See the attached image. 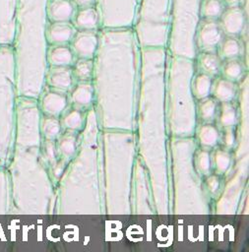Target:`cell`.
Instances as JSON below:
<instances>
[{
	"label": "cell",
	"instance_id": "1",
	"mask_svg": "<svg viewBox=\"0 0 249 252\" xmlns=\"http://www.w3.org/2000/svg\"><path fill=\"white\" fill-rule=\"evenodd\" d=\"M170 8L171 0H140L134 27L141 43L161 46L167 42Z\"/></svg>",
	"mask_w": 249,
	"mask_h": 252
},
{
	"label": "cell",
	"instance_id": "2",
	"mask_svg": "<svg viewBox=\"0 0 249 252\" xmlns=\"http://www.w3.org/2000/svg\"><path fill=\"white\" fill-rule=\"evenodd\" d=\"M201 0H171L168 41L170 48L180 54L195 51V31L200 20Z\"/></svg>",
	"mask_w": 249,
	"mask_h": 252
},
{
	"label": "cell",
	"instance_id": "3",
	"mask_svg": "<svg viewBox=\"0 0 249 252\" xmlns=\"http://www.w3.org/2000/svg\"><path fill=\"white\" fill-rule=\"evenodd\" d=\"M140 0H95L99 24L103 29L134 27Z\"/></svg>",
	"mask_w": 249,
	"mask_h": 252
},
{
	"label": "cell",
	"instance_id": "4",
	"mask_svg": "<svg viewBox=\"0 0 249 252\" xmlns=\"http://www.w3.org/2000/svg\"><path fill=\"white\" fill-rule=\"evenodd\" d=\"M223 35L218 19L200 18L195 31V46L204 51H214L223 39Z\"/></svg>",
	"mask_w": 249,
	"mask_h": 252
},
{
	"label": "cell",
	"instance_id": "5",
	"mask_svg": "<svg viewBox=\"0 0 249 252\" xmlns=\"http://www.w3.org/2000/svg\"><path fill=\"white\" fill-rule=\"evenodd\" d=\"M218 22L224 34L235 36L240 34L247 23V12L242 6L225 7L218 18Z\"/></svg>",
	"mask_w": 249,
	"mask_h": 252
},
{
	"label": "cell",
	"instance_id": "6",
	"mask_svg": "<svg viewBox=\"0 0 249 252\" xmlns=\"http://www.w3.org/2000/svg\"><path fill=\"white\" fill-rule=\"evenodd\" d=\"M18 0H0V42L14 38Z\"/></svg>",
	"mask_w": 249,
	"mask_h": 252
},
{
	"label": "cell",
	"instance_id": "7",
	"mask_svg": "<svg viewBox=\"0 0 249 252\" xmlns=\"http://www.w3.org/2000/svg\"><path fill=\"white\" fill-rule=\"evenodd\" d=\"M73 48L83 58H90L97 50L98 35L93 31L83 30L73 36Z\"/></svg>",
	"mask_w": 249,
	"mask_h": 252
},
{
	"label": "cell",
	"instance_id": "8",
	"mask_svg": "<svg viewBox=\"0 0 249 252\" xmlns=\"http://www.w3.org/2000/svg\"><path fill=\"white\" fill-rule=\"evenodd\" d=\"M76 13L72 0H48L47 17L51 22H70Z\"/></svg>",
	"mask_w": 249,
	"mask_h": 252
},
{
	"label": "cell",
	"instance_id": "9",
	"mask_svg": "<svg viewBox=\"0 0 249 252\" xmlns=\"http://www.w3.org/2000/svg\"><path fill=\"white\" fill-rule=\"evenodd\" d=\"M76 28L69 22H53L46 30L47 38L54 43H64L73 38Z\"/></svg>",
	"mask_w": 249,
	"mask_h": 252
},
{
	"label": "cell",
	"instance_id": "10",
	"mask_svg": "<svg viewBox=\"0 0 249 252\" xmlns=\"http://www.w3.org/2000/svg\"><path fill=\"white\" fill-rule=\"evenodd\" d=\"M73 18L75 26L81 31H93L99 25V15L94 6L79 8Z\"/></svg>",
	"mask_w": 249,
	"mask_h": 252
},
{
	"label": "cell",
	"instance_id": "11",
	"mask_svg": "<svg viewBox=\"0 0 249 252\" xmlns=\"http://www.w3.org/2000/svg\"><path fill=\"white\" fill-rule=\"evenodd\" d=\"M225 7L223 0H201L199 7L200 18L218 19Z\"/></svg>",
	"mask_w": 249,
	"mask_h": 252
},
{
	"label": "cell",
	"instance_id": "12",
	"mask_svg": "<svg viewBox=\"0 0 249 252\" xmlns=\"http://www.w3.org/2000/svg\"><path fill=\"white\" fill-rule=\"evenodd\" d=\"M202 69L210 75H216L220 68V57L214 51H204L199 58Z\"/></svg>",
	"mask_w": 249,
	"mask_h": 252
},
{
	"label": "cell",
	"instance_id": "13",
	"mask_svg": "<svg viewBox=\"0 0 249 252\" xmlns=\"http://www.w3.org/2000/svg\"><path fill=\"white\" fill-rule=\"evenodd\" d=\"M219 52L222 57L235 58L241 51V44L234 36H228L223 38L219 43Z\"/></svg>",
	"mask_w": 249,
	"mask_h": 252
},
{
	"label": "cell",
	"instance_id": "14",
	"mask_svg": "<svg viewBox=\"0 0 249 252\" xmlns=\"http://www.w3.org/2000/svg\"><path fill=\"white\" fill-rule=\"evenodd\" d=\"M215 95L221 101L227 102L234 95V85L229 80H220L215 87Z\"/></svg>",
	"mask_w": 249,
	"mask_h": 252
},
{
	"label": "cell",
	"instance_id": "15",
	"mask_svg": "<svg viewBox=\"0 0 249 252\" xmlns=\"http://www.w3.org/2000/svg\"><path fill=\"white\" fill-rule=\"evenodd\" d=\"M50 58L54 64H68L72 60V52L68 47L56 46L51 50Z\"/></svg>",
	"mask_w": 249,
	"mask_h": 252
},
{
	"label": "cell",
	"instance_id": "16",
	"mask_svg": "<svg viewBox=\"0 0 249 252\" xmlns=\"http://www.w3.org/2000/svg\"><path fill=\"white\" fill-rule=\"evenodd\" d=\"M211 88V80L207 74H199L195 80L194 89L198 97L202 98L208 95Z\"/></svg>",
	"mask_w": 249,
	"mask_h": 252
},
{
	"label": "cell",
	"instance_id": "17",
	"mask_svg": "<svg viewBox=\"0 0 249 252\" xmlns=\"http://www.w3.org/2000/svg\"><path fill=\"white\" fill-rule=\"evenodd\" d=\"M199 137L202 144L206 146H214L218 141V132L215 127L205 125L200 129Z\"/></svg>",
	"mask_w": 249,
	"mask_h": 252
},
{
	"label": "cell",
	"instance_id": "18",
	"mask_svg": "<svg viewBox=\"0 0 249 252\" xmlns=\"http://www.w3.org/2000/svg\"><path fill=\"white\" fill-rule=\"evenodd\" d=\"M223 72L228 79H236L242 73V64L235 58H230L223 67Z\"/></svg>",
	"mask_w": 249,
	"mask_h": 252
},
{
	"label": "cell",
	"instance_id": "19",
	"mask_svg": "<svg viewBox=\"0 0 249 252\" xmlns=\"http://www.w3.org/2000/svg\"><path fill=\"white\" fill-rule=\"evenodd\" d=\"M92 98V88L88 84L80 85L74 93V99L78 103H89Z\"/></svg>",
	"mask_w": 249,
	"mask_h": 252
},
{
	"label": "cell",
	"instance_id": "20",
	"mask_svg": "<svg viewBox=\"0 0 249 252\" xmlns=\"http://www.w3.org/2000/svg\"><path fill=\"white\" fill-rule=\"evenodd\" d=\"M235 121H236L235 109L229 103L225 102L220 112V123L224 126H230L234 124Z\"/></svg>",
	"mask_w": 249,
	"mask_h": 252
},
{
	"label": "cell",
	"instance_id": "21",
	"mask_svg": "<svg viewBox=\"0 0 249 252\" xmlns=\"http://www.w3.org/2000/svg\"><path fill=\"white\" fill-rule=\"evenodd\" d=\"M92 70H93V62L88 58H84L76 64L75 71L77 76L81 79H88L91 76Z\"/></svg>",
	"mask_w": 249,
	"mask_h": 252
},
{
	"label": "cell",
	"instance_id": "22",
	"mask_svg": "<svg viewBox=\"0 0 249 252\" xmlns=\"http://www.w3.org/2000/svg\"><path fill=\"white\" fill-rule=\"evenodd\" d=\"M51 80L55 86L67 87L70 84V73L66 69H59L53 74Z\"/></svg>",
	"mask_w": 249,
	"mask_h": 252
},
{
	"label": "cell",
	"instance_id": "23",
	"mask_svg": "<svg viewBox=\"0 0 249 252\" xmlns=\"http://www.w3.org/2000/svg\"><path fill=\"white\" fill-rule=\"evenodd\" d=\"M215 161H216V166L217 168L223 172L227 169L229 162H230V158L229 155L224 152V151H218L217 152L216 156H215Z\"/></svg>",
	"mask_w": 249,
	"mask_h": 252
},
{
	"label": "cell",
	"instance_id": "24",
	"mask_svg": "<svg viewBox=\"0 0 249 252\" xmlns=\"http://www.w3.org/2000/svg\"><path fill=\"white\" fill-rule=\"evenodd\" d=\"M216 110V103L213 99H205L200 104V112L203 118L210 119L214 116Z\"/></svg>",
	"mask_w": 249,
	"mask_h": 252
},
{
	"label": "cell",
	"instance_id": "25",
	"mask_svg": "<svg viewBox=\"0 0 249 252\" xmlns=\"http://www.w3.org/2000/svg\"><path fill=\"white\" fill-rule=\"evenodd\" d=\"M66 124L69 126V127H72V128H78L80 127L81 123H82V117H81V114L79 111H73L71 112L67 117H66V120H65Z\"/></svg>",
	"mask_w": 249,
	"mask_h": 252
},
{
	"label": "cell",
	"instance_id": "26",
	"mask_svg": "<svg viewBox=\"0 0 249 252\" xmlns=\"http://www.w3.org/2000/svg\"><path fill=\"white\" fill-rule=\"evenodd\" d=\"M198 166L203 172H207L210 168V158L208 153L202 152L198 157Z\"/></svg>",
	"mask_w": 249,
	"mask_h": 252
},
{
	"label": "cell",
	"instance_id": "27",
	"mask_svg": "<svg viewBox=\"0 0 249 252\" xmlns=\"http://www.w3.org/2000/svg\"><path fill=\"white\" fill-rule=\"evenodd\" d=\"M61 147H62L64 153H66V154H71V153L74 151V149H75L74 140H73L71 137L66 138L65 140H63Z\"/></svg>",
	"mask_w": 249,
	"mask_h": 252
},
{
	"label": "cell",
	"instance_id": "28",
	"mask_svg": "<svg viewBox=\"0 0 249 252\" xmlns=\"http://www.w3.org/2000/svg\"><path fill=\"white\" fill-rule=\"evenodd\" d=\"M226 7L231 6H242L247 12V0H223Z\"/></svg>",
	"mask_w": 249,
	"mask_h": 252
},
{
	"label": "cell",
	"instance_id": "29",
	"mask_svg": "<svg viewBox=\"0 0 249 252\" xmlns=\"http://www.w3.org/2000/svg\"><path fill=\"white\" fill-rule=\"evenodd\" d=\"M76 7L83 8V7H90L95 5V0H72Z\"/></svg>",
	"mask_w": 249,
	"mask_h": 252
},
{
	"label": "cell",
	"instance_id": "30",
	"mask_svg": "<svg viewBox=\"0 0 249 252\" xmlns=\"http://www.w3.org/2000/svg\"><path fill=\"white\" fill-rule=\"evenodd\" d=\"M208 186L211 189V191L215 192L218 187V179L216 176H211L208 179Z\"/></svg>",
	"mask_w": 249,
	"mask_h": 252
},
{
	"label": "cell",
	"instance_id": "31",
	"mask_svg": "<svg viewBox=\"0 0 249 252\" xmlns=\"http://www.w3.org/2000/svg\"><path fill=\"white\" fill-rule=\"evenodd\" d=\"M59 127L58 124L54 121H48V127H47V132L49 133V135H54L58 132Z\"/></svg>",
	"mask_w": 249,
	"mask_h": 252
},
{
	"label": "cell",
	"instance_id": "32",
	"mask_svg": "<svg viewBox=\"0 0 249 252\" xmlns=\"http://www.w3.org/2000/svg\"><path fill=\"white\" fill-rule=\"evenodd\" d=\"M233 141H234V138H233V135L231 132H227L226 135H225V139H224V142L226 145L228 146H231L233 144Z\"/></svg>",
	"mask_w": 249,
	"mask_h": 252
}]
</instances>
